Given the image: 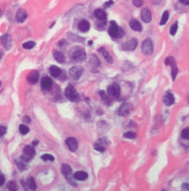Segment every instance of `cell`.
<instances>
[{
    "label": "cell",
    "mask_w": 189,
    "mask_h": 191,
    "mask_svg": "<svg viewBox=\"0 0 189 191\" xmlns=\"http://www.w3.org/2000/svg\"><path fill=\"white\" fill-rule=\"evenodd\" d=\"M6 132V129L4 126H0V137L3 136Z\"/></svg>",
    "instance_id": "42"
},
{
    "label": "cell",
    "mask_w": 189,
    "mask_h": 191,
    "mask_svg": "<svg viewBox=\"0 0 189 191\" xmlns=\"http://www.w3.org/2000/svg\"><path fill=\"white\" fill-rule=\"evenodd\" d=\"M138 44V41L136 39H132L122 45V49L125 51H133Z\"/></svg>",
    "instance_id": "8"
},
{
    "label": "cell",
    "mask_w": 189,
    "mask_h": 191,
    "mask_svg": "<svg viewBox=\"0 0 189 191\" xmlns=\"http://www.w3.org/2000/svg\"><path fill=\"white\" fill-rule=\"evenodd\" d=\"M41 159L44 161H54V157L51 154H45L41 156Z\"/></svg>",
    "instance_id": "35"
},
{
    "label": "cell",
    "mask_w": 189,
    "mask_h": 191,
    "mask_svg": "<svg viewBox=\"0 0 189 191\" xmlns=\"http://www.w3.org/2000/svg\"><path fill=\"white\" fill-rule=\"evenodd\" d=\"M73 178L78 181H84L88 177V174L86 172L84 171H77L74 173L73 175Z\"/></svg>",
    "instance_id": "20"
},
{
    "label": "cell",
    "mask_w": 189,
    "mask_h": 191,
    "mask_svg": "<svg viewBox=\"0 0 189 191\" xmlns=\"http://www.w3.org/2000/svg\"><path fill=\"white\" fill-rule=\"evenodd\" d=\"M92 43H93V42H92V41H89V42H88V44L89 45H92Z\"/></svg>",
    "instance_id": "49"
},
{
    "label": "cell",
    "mask_w": 189,
    "mask_h": 191,
    "mask_svg": "<svg viewBox=\"0 0 189 191\" xmlns=\"http://www.w3.org/2000/svg\"><path fill=\"white\" fill-rule=\"evenodd\" d=\"M68 36L70 40H72L74 42H81L84 40V38L73 33H68Z\"/></svg>",
    "instance_id": "28"
},
{
    "label": "cell",
    "mask_w": 189,
    "mask_h": 191,
    "mask_svg": "<svg viewBox=\"0 0 189 191\" xmlns=\"http://www.w3.org/2000/svg\"><path fill=\"white\" fill-rule=\"evenodd\" d=\"M134 5L136 7H141L143 3V0H133Z\"/></svg>",
    "instance_id": "40"
},
{
    "label": "cell",
    "mask_w": 189,
    "mask_h": 191,
    "mask_svg": "<svg viewBox=\"0 0 189 191\" xmlns=\"http://www.w3.org/2000/svg\"><path fill=\"white\" fill-rule=\"evenodd\" d=\"M38 143H39V141H38V140H33V141L32 142V145H33V146H36Z\"/></svg>",
    "instance_id": "48"
},
{
    "label": "cell",
    "mask_w": 189,
    "mask_h": 191,
    "mask_svg": "<svg viewBox=\"0 0 189 191\" xmlns=\"http://www.w3.org/2000/svg\"><path fill=\"white\" fill-rule=\"evenodd\" d=\"M35 155V150L33 146H26L23 149V155L21 157L23 161L28 162L32 160Z\"/></svg>",
    "instance_id": "4"
},
{
    "label": "cell",
    "mask_w": 189,
    "mask_h": 191,
    "mask_svg": "<svg viewBox=\"0 0 189 191\" xmlns=\"http://www.w3.org/2000/svg\"><path fill=\"white\" fill-rule=\"evenodd\" d=\"M95 16L99 20H106L107 13L102 9H97L94 12Z\"/></svg>",
    "instance_id": "19"
},
{
    "label": "cell",
    "mask_w": 189,
    "mask_h": 191,
    "mask_svg": "<svg viewBox=\"0 0 189 191\" xmlns=\"http://www.w3.org/2000/svg\"><path fill=\"white\" fill-rule=\"evenodd\" d=\"M65 96L70 101L78 103L80 100V97L76 89L72 85L66 87L65 91Z\"/></svg>",
    "instance_id": "1"
},
{
    "label": "cell",
    "mask_w": 189,
    "mask_h": 191,
    "mask_svg": "<svg viewBox=\"0 0 189 191\" xmlns=\"http://www.w3.org/2000/svg\"><path fill=\"white\" fill-rule=\"evenodd\" d=\"M107 93L109 96L114 98H118L121 94V87L118 83H112L108 86Z\"/></svg>",
    "instance_id": "5"
},
{
    "label": "cell",
    "mask_w": 189,
    "mask_h": 191,
    "mask_svg": "<svg viewBox=\"0 0 189 191\" xmlns=\"http://www.w3.org/2000/svg\"><path fill=\"white\" fill-rule=\"evenodd\" d=\"M78 28L82 32H86L90 29L89 23L86 20H82L78 24Z\"/></svg>",
    "instance_id": "22"
},
{
    "label": "cell",
    "mask_w": 189,
    "mask_h": 191,
    "mask_svg": "<svg viewBox=\"0 0 189 191\" xmlns=\"http://www.w3.org/2000/svg\"><path fill=\"white\" fill-rule=\"evenodd\" d=\"M5 183V177L3 176H0V186H2Z\"/></svg>",
    "instance_id": "46"
},
{
    "label": "cell",
    "mask_w": 189,
    "mask_h": 191,
    "mask_svg": "<svg viewBox=\"0 0 189 191\" xmlns=\"http://www.w3.org/2000/svg\"><path fill=\"white\" fill-rule=\"evenodd\" d=\"M99 94L102 98L103 102L107 106H110L111 104V100L107 94L104 90H100L99 92Z\"/></svg>",
    "instance_id": "24"
},
{
    "label": "cell",
    "mask_w": 189,
    "mask_h": 191,
    "mask_svg": "<svg viewBox=\"0 0 189 191\" xmlns=\"http://www.w3.org/2000/svg\"><path fill=\"white\" fill-rule=\"evenodd\" d=\"M23 121L26 123H31V119L28 116H25L23 118Z\"/></svg>",
    "instance_id": "45"
},
{
    "label": "cell",
    "mask_w": 189,
    "mask_h": 191,
    "mask_svg": "<svg viewBox=\"0 0 189 191\" xmlns=\"http://www.w3.org/2000/svg\"><path fill=\"white\" fill-rule=\"evenodd\" d=\"M137 137L136 134L132 131H128L123 134V137L129 139H134Z\"/></svg>",
    "instance_id": "36"
},
{
    "label": "cell",
    "mask_w": 189,
    "mask_h": 191,
    "mask_svg": "<svg viewBox=\"0 0 189 191\" xmlns=\"http://www.w3.org/2000/svg\"><path fill=\"white\" fill-rule=\"evenodd\" d=\"M82 73L83 68L79 66H74L70 68L69 71V74L70 76L74 80H78L81 77Z\"/></svg>",
    "instance_id": "6"
},
{
    "label": "cell",
    "mask_w": 189,
    "mask_h": 191,
    "mask_svg": "<svg viewBox=\"0 0 189 191\" xmlns=\"http://www.w3.org/2000/svg\"><path fill=\"white\" fill-rule=\"evenodd\" d=\"M61 70L56 66L53 65L49 68V73L50 75L54 78H58L61 74Z\"/></svg>",
    "instance_id": "21"
},
{
    "label": "cell",
    "mask_w": 189,
    "mask_h": 191,
    "mask_svg": "<svg viewBox=\"0 0 189 191\" xmlns=\"http://www.w3.org/2000/svg\"><path fill=\"white\" fill-rule=\"evenodd\" d=\"M181 136L185 139L189 140V128H186L183 130L181 134Z\"/></svg>",
    "instance_id": "38"
},
{
    "label": "cell",
    "mask_w": 189,
    "mask_h": 191,
    "mask_svg": "<svg viewBox=\"0 0 189 191\" xmlns=\"http://www.w3.org/2000/svg\"><path fill=\"white\" fill-rule=\"evenodd\" d=\"M107 143L104 139H99L95 144L93 146V148L96 151L103 153L105 151Z\"/></svg>",
    "instance_id": "15"
},
{
    "label": "cell",
    "mask_w": 189,
    "mask_h": 191,
    "mask_svg": "<svg viewBox=\"0 0 189 191\" xmlns=\"http://www.w3.org/2000/svg\"><path fill=\"white\" fill-rule=\"evenodd\" d=\"M169 12L166 10L165 11L163 14H162V17L160 22V24L161 26H163L164 24H165V23L167 22V21L169 19Z\"/></svg>",
    "instance_id": "30"
},
{
    "label": "cell",
    "mask_w": 189,
    "mask_h": 191,
    "mask_svg": "<svg viewBox=\"0 0 189 191\" xmlns=\"http://www.w3.org/2000/svg\"><path fill=\"white\" fill-rule=\"evenodd\" d=\"M26 185L27 187L28 188H29L30 190L34 191L36 189V185L35 181L34 178L32 177H29L28 178L27 180V181L26 183Z\"/></svg>",
    "instance_id": "25"
},
{
    "label": "cell",
    "mask_w": 189,
    "mask_h": 191,
    "mask_svg": "<svg viewBox=\"0 0 189 191\" xmlns=\"http://www.w3.org/2000/svg\"><path fill=\"white\" fill-rule=\"evenodd\" d=\"M1 82H0V86H1Z\"/></svg>",
    "instance_id": "50"
},
{
    "label": "cell",
    "mask_w": 189,
    "mask_h": 191,
    "mask_svg": "<svg viewBox=\"0 0 189 191\" xmlns=\"http://www.w3.org/2000/svg\"><path fill=\"white\" fill-rule=\"evenodd\" d=\"M124 35H125V31L122 28H119L118 31V32H117V33H116L115 38L119 39V38H122Z\"/></svg>",
    "instance_id": "39"
},
{
    "label": "cell",
    "mask_w": 189,
    "mask_h": 191,
    "mask_svg": "<svg viewBox=\"0 0 189 191\" xmlns=\"http://www.w3.org/2000/svg\"><path fill=\"white\" fill-rule=\"evenodd\" d=\"M0 12H1V10H0Z\"/></svg>",
    "instance_id": "51"
},
{
    "label": "cell",
    "mask_w": 189,
    "mask_h": 191,
    "mask_svg": "<svg viewBox=\"0 0 189 191\" xmlns=\"http://www.w3.org/2000/svg\"><path fill=\"white\" fill-rule=\"evenodd\" d=\"M133 109V106L130 103H124L121 106L118 110L120 116H125L128 115Z\"/></svg>",
    "instance_id": "7"
},
{
    "label": "cell",
    "mask_w": 189,
    "mask_h": 191,
    "mask_svg": "<svg viewBox=\"0 0 189 191\" xmlns=\"http://www.w3.org/2000/svg\"><path fill=\"white\" fill-rule=\"evenodd\" d=\"M66 144L68 146L69 150L72 152L76 151L79 146L77 139L73 137L68 138L66 140Z\"/></svg>",
    "instance_id": "9"
},
{
    "label": "cell",
    "mask_w": 189,
    "mask_h": 191,
    "mask_svg": "<svg viewBox=\"0 0 189 191\" xmlns=\"http://www.w3.org/2000/svg\"><path fill=\"white\" fill-rule=\"evenodd\" d=\"M178 23L177 22H175L170 27V29H169V33L172 35V36H174L175 35V34L176 33V32L178 31Z\"/></svg>",
    "instance_id": "32"
},
{
    "label": "cell",
    "mask_w": 189,
    "mask_h": 191,
    "mask_svg": "<svg viewBox=\"0 0 189 191\" xmlns=\"http://www.w3.org/2000/svg\"><path fill=\"white\" fill-rule=\"evenodd\" d=\"M17 165L18 168H19L21 170H24L26 169V165H24V164H23L22 162H18L17 163Z\"/></svg>",
    "instance_id": "43"
},
{
    "label": "cell",
    "mask_w": 189,
    "mask_h": 191,
    "mask_svg": "<svg viewBox=\"0 0 189 191\" xmlns=\"http://www.w3.org/2000/svg\"><path fill=\"white\" fill-rule=\"evenodd\" d=\"M179 1L185 5H189V0H179Z\"/></svg>",
    "instance_id": "47"
},
{
    "label": "cell",
    "mask_w": 189,
    "mask_h": 191,
    "mask_svg": "<svg viewBox=\"0 0 189 191\" xmlns=\"http://www.w3.org/2000/svg\"><path fill=\"white\" fill-rule=\"evenodd\" d=\"M141 51L145 55H151L153 52V44L150 38H146L144 40L141 46Z\"/></svg>",
    "instance_id": "3"
},
{
    "label": "cell",
    "mask_w": 189,
    "mask_h": 191,
    "mask_svg": "<svg viewBox=\"0 0 189 191\" xmlns=\"http://www.w3.org/2000/svg\"><path fill=\"white\" fill-rule=\"evenodd\" d=\"M119 27L115 21H111L109 23L108 26V33L109 35L112 38H115V36L118 31Z\"/></svg>",
    "instance_id": "12"
},
{
    "label": "cell",
    "mask_w": 189,
    "mask_h": 191,
    "mask_svg": "<svg viewBox=\"0 0 189 191\" xmlns=\"http://www.w3.org/2000/svg\"><path fill=\"white\" fill-rule=\"evenodd\" d=\"M164 103L167 106H172L175 102V98L174 95L170 92H167L164 97Z\"/></svg>",
    "instance_id": "18"
},
{
    "label": "cell",
    "mask_w": 189,
    "mask_h": 191,
    "mask_svg": "<svg viewBox=\"0 0 189 191\" xmlns=\"http://www.w3.org/2000/svg\"><path fill=\"white\" fill-rule=\"evenodd\" d=\"M39 78V73L37 71H33L30 73L28 77L27 80L31 84H36Z\"/></svg>",
    "instance_id": "16"
},
{
    "label": "cell",
    "mask_w": 189,
    "mask_h": 191,
    "mask_svg": "<svg viewBox=\"0 0 189 191\" xmlns=\"http://www.w3.org/2000/svg\"><path fill=\"white\" fill-rule=\"evenodd\" d=\"M19 131L22 134L26 135L29 131V129L27 126L24 124H20L19 126Z\"/></svg>",
    "instance_id": "34"
},
{
    "label": "cell",
    "mask_w": 189,
    "mask_h": 191,
    "mask_svg": "<svg viewBox=\"0 0 189 191\" xmlns=\"http://www.w3.org/2000/svg\"><path fill=\"white\" fill-rule=\"evenodd\" d=\"M36 45V43L35 42L33 41H28L27 42H26L24 43L23 44V47L24 49H26V50H31L32 49H33Z\"/></svg>",
    "instance_id": "31"
},
{
    "label": "cell",
    "mask_w": 189,
    "mask_h": 191,
    "mask_svg": "<svg viewBox=\"0 0 189 191\" xmlns=\"http://www.w3.org/2000/svg\"><path fill=\"white\" fill-rule=\"evenodd\" d=\"M53 85V81L49 77H43L41 80V87L45 90H50Z\"/></svg>",
    "instance_id": "14"
},
{
    "label": "cell",
    "mask_w": 189,
    "mask_h": 191,
    "mask_svg": "<svg viewBox=\"0 0 189 191\" xmlns=\"http://www.w3.org/2000/svg\"><path fill=\"white\" fill-rule=\"evenodd\" d=\"M172 71H171V77H172V78L173 80V81H174L176 78V77L177 76V74H178V67L176 66H174V67H172Z\"/></svg>",
    "instance_id": "37"
},
{
    "label": "cell",
    "mask_w": 189,
    "mask_h": 191,
    "mask_svg": "<svg viewBox=\"0 0 189 191\" xmlns=\"http://www.w3.org/2000/svg\"><path fill=\"white\" fill-rule=\"evenodd\" d=\"M53 56H54V59H55V60L57 62H58L59 63H63L65 62V57L62 53L59 52V51H56L54 53Z\"/></svg>",
    "instance_id": "27"
},
{
    "label": "cell",
    "mask_w": 189,
    "mask_h": 191,
    "mask_svg": "<svg viewBox=\"0 0 189 191\" xmlns=\"http://www.w3.org/2000/svg\"><path fill=\"white\" fill-rule=\"evenodd\" d=\"M141 17L142 21L146 23H149L152 20V15L148 8H143L141 12Z\"/></svg>",
    "instance_id": "13"
},
{
    "label": "cell",
    "mask_w": 189,
    "mask_h": 191,
    "mask_svg": "<svg viewBox=\"0 0 189 191\" xmlns=\"http://www.w3.org/2000/svg\"><path fill=\"white\" fill-rule=\"evenodd\" d=\"M72 57L77 62H81L86 59V54L84 50H78L73 53Z\"/></svg>",
    "instance_id": "10"
},
{
    "label": "cell",
    "mask_w": 189,
    "mask_h": 191,
    "mask_svg": "<svg viewBox=\"0 0 189 191\" xmlns=\"http://www.w3.org/2000/svg\"><path fill=\"white\" fill-rule=\"evenodd\" d=\"M182 190L183 191H189V184L188 183H184L182 185Z\"/></svg>",
    "instance_id": "44"
},
{
    "label": "cell",
    "mask_w": 189,
    "mask_h": 191,
    "mask_svg": "<svg viewBox=\"0 0 189 191\" xmlns=\"http://www.w3.org/2000/svg\"><path fill=\"white\" fill-rule=\"evenodd\" d=\"M6 187L9 191H15L17 190V185L15 181H10L6 184Z\"/></svg>",
    "instance_id": "33"
},
{
    "label": "cell",
    "mask_w": 189,
    "mask_h": 191,
    "mask_svg": "<svg viewBox=\"0 0 189 191\" xmlns=\"http://www.w3.org/2000/svg\"><path fill=\"white\" fill-rule=\"evenodd\" d=\"M61 173L63 175V176L66 178V180L70 183L71 185L76 187L77 185L73 181V177H72V169L70 165L68 164H64L62 165L61 167Z\"/></svg>",
    "instance_id": "2"
},
{
    "label": "cell",
    "mask_w": 189,
    "mask_h": 191,
    "mask_svg": "<svg viewBox=\"0 0 189 191\" xmlns=\"http://www.w3.org/2000/svg\"><path fill=\"white\" fill-rule=\"evenodd\" d=\"M165 63L166 65H169L171 67L175 66H176V61L175 60V59L172 57V56H168L167 57L165 60Z\"/></svg>",
    "instance_id": "29"
},
{
    "label": "cell",
    "mask_w": 189,
    "mask_h": 191,
    "mask_svg": "<svg viewBox=\"0 0 189 191\" xmlns=\"http://www.w3.org/2000/svg\"><path fill=\"white\" fill-rule=\"evenodd\" d=\"M27 12L22 9H19L16 14V20L18 23H23L27 19Z\"/></svg>",
    "instance_id": "17"
},
{
    "label": "cell",
    "mask_w": 189,
    "mask_h": 191,
    "mask_svg": "<svg viewBox=\"0 0 189 191\" xmlns=\"http://www.w3.org/2000/svg\"><path fill=\"white\" fill-rule=\"evenodd\" d=\"M1 42L3 47L7 50H9L12 46V38L8 34L3 35L1 37Z\"/></svg>",
    "instance_id": "11"
},
{
    "label": "cell",
    "mask_w": 189,
    "mask_h": 191,
    "mask_svg": "<svg viewBox=\"0 0 189 191\" xmlns=\"http://www.w3.org/2000/svg\"><path fill=\"white\" fill-rule=\"evenodd\" d=\"M129 26L133 30H134L135 31L141 32L142 30V27L141 24L135 19H132L130 20V22L129 23Z\"/></svg>",
    "instance_id": "23"
},
{
    "label": "cell",
    "mask_w": 189,
    "mask_h": 191,
    "mask_svg": "<svg viewBox=\"0 0 189 191\" xmlns=\"http://www.w3.org/2000/svg\"><path fill=\"white\" fill-rule=\"evenodd\" d=\"M100 51L102 53V54L103 55V58H105V59L106 60V61L109 63V64H112L114 62V60L112 59V58L111 57V56L109 55L108 52L107 51V50H105V49L104 48H101L100 49Z\"/></svg>",
    "instance_id": "26"
},
{
    "label": "cell",
    "mask_w": 189,
    "mask_h": 191,
    "mask_svg": "<svg viewBox=\"0 0 189 191\" xmlns=\"http://www.w3.org/2000/svg\"><path fill=\"white\" fill-rule=\"evenodd\" d=\"M114 2L112 0H109L108 1L106 2L104 5H103V6L105 8H110L111 6H112L113 5H114Z\"/></svg>",
    "instance_id": "41"
}]
</instances>
